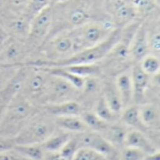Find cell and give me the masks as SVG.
<instances>
[{
    "mask_svg": "<svg viewBox=\"0 0 160 160\" xmlns=\"http://www.w3.org/2000/svg\"><path fill=\"white\" fill-rule=\"evenodd\" d=\"M52 26L49 38L89 22L110 20L104 0H67L52 5Z\"/></svg>",
    "mask_w": 160,
    "mask_h": 160,
    "instance_id": "cell-1",
    "label": "cell"
},
{
    "mask_svg": "<svg viewBox=\"0 0 160 160\" xmlns=\"http://www.w3.org/2000/svg\"><path fill=\"white\" fill-rule=\"evenodd\" d=\"M38 109L19 91L10 100L1 119L0 135L14 139Z\"/></svg>",
    "mask_w": 160,
    "mask_h": 160,
    "instance_id": "cell-2",
    "label": "cell"
},
{
    "mask_svg": "<svg viewBox=\"0 0 160 160\" xmlns=\"http://www.w3.org/2000/svg\"><path fill=\"white\" fill-rule=\"evenodd\" d=\"M56 128L54 117L46 113L39 107L38 112L14 138L15 144L42 143L56 130Z\"/></svg>",
    "mask_w": 160,
    "mask_h": 160,
    "instance_id": "cell-3",
    "label": "cell"
},
{
    "mask_svg": "<svg viewBox=\"0 0 160 160\" xmlns=\"http://www.w3.org/2000/svg\"><path fill=\"white\" fill-rule=\"evenodd\" d=\"M120 35H121V27H115L112 31V33L100 43L93 47L84 49L67 59L52 62V63H46L38 67H44V68L66 67V66L77 65V64L99 63L105 57V55L110 52V50L113 47V45L119 40Z\"/></svg>",
    "mask_w": 160,
    "mask_h": 160,
    "instance_id": "cell-4",
    "label": "cell"
},
{
    "mask_svg": "<svg viewBox=\"0 0 160 160\" xmlns=\"http://www.w3.org/2000/svg\"><path fill=\"white\" fill-rule=\"evenodd\" d=\"M115 28L110 20L93 21L68 30L77 52L103 41Z\"/></svg>",
    "mask_w": 160,
    "mask_h": 160,
    "instance_id": "cell-5",
    "label": "cell"
},
{
    "mask_svg": "<svg viewBox=\"0 0 160 160\" xmlns=\"http://www.w3.org/2000/svg\"><path fill=\"white\" fill-rule=\"evenodd\" d=\"M28 67L29 68L20 92L30 102L39 107L43 103L50 74L41 68Z\"/></svg>",
    "mask_w": 160,
    "mask_h": 160,
    "instance_id": "cell-6",
    "label": "cell"
},
{
    "mask_svg": "<svg viewBox=\"0 0 160 160\" xmlns=\"http://www.w3.org/2000/svg\"><path fill=\"white\" fill-rule=\"evenodd\" d=\"M52 26V6L36 15L30 22L29 30L25 38V43L31 54L35 53L38 48L48 39Z\"/></svg>",
    "mask_w": 160,
    "mask_h": 160,
    "instance_id": "cell-7",
    "label": "cell"
},
{
    "mask_svg": "<svg viewBox=\"0 0 160 160\" xmlns=\"http://www.w3.org/2000/svg\"><path fill=\"white\" fill-rule=\"evenodd\" d=\"M81 90H78L64 79L50 74L43 105L56 104L66 101L78 100Z\"/></svg>",
    "mask_w": 160,
    "mask_h": 160,
    "instance_id": "cell-8",
    "label": "cell"
},
{
    "mask_svg": "<svg viewBox=\"0 0 160 160\" xmlns=\"http://www.w3.org/2000/svg\"><path fill=\"white\" fill-rule=\"evenodd\" d=\"M104 8L115 27H124L139 20L132 0H104Z\"/></svg>",
    "mask_w": 160,
    "mask_h": 160,
    "instance_id": "cell-9",
    "label": "cell"
},
{
    "mask_svg": "<svg viewBox=\"0 0 160 160\" xmlns=\"http://www.w3.org/2000/svg\"><path fill=\"white\" fill-rule=\"evenodd\" d=\"M73 135L75 136L80 148H90L100 153L109 160H118L119 150L115 148L112 144H111L99 133L88 130L82 133Z\"/></svg>",
    "mask_w": 160,
    "mask_h": 160,
    "instance_id": "cell-10",
    "label": "cell"
},
{
    "mask_svg": "<svg viewBox=\"0 0 160 160\" xmlns=\"http://www.w3.org/2000/svg\"><path fill=\"white\" fill-rule=\"evenodd\" d=\"M139 106L141 119L149 132L150 139L159 146L160 143V109L156 102H145Z\"/></svg>",
    "mask_w": 160,
    "mask_h": 160,
    "instance_id": "cell-11",
    "label": "cell"
},
{
    "mask_svg": "<svg viewBox=\"0 0 160 160\" xmlns=\"http://www.w3.org/2000/svg\"><path fill=\"white\" fill-rule=\"evenodd\" d=\"M28 68V66H22L12 80L6 86L0 89V122L10 100L21 90Z\"/></svg>",
    "mask_w": 160,
    "mask_h": 160,
    "instance_id": "cell-12",
    "label": "cell"
},
{
    "mask_svg": "<svg viewBox=\"0 0 160 160\" xmlns=\"http://www.w3.org/2000/svg\"><path fill=\"white\" fill-rule=\"evenodd\" d=\"M130 76L133 86V104L141 105L145 102V93L150 83L151 77L140 68L138 63L132 64Z\"/></svg>",
    "mask_w": 160,
    "mask_h": 160,
    "instance_id": "cell-13",
    "label": "cell"
},
{
    "mask_svg": "<svg viewBox=\"0 0 160 160\" xmlns=\"http://www.w3.org/2000/svg\"><path fill=\"white\" fill-rule=\"evenodd\" d=\"M149 46L147 39V27L145 20H143L135 32L130 44L129 53L133 63H138L142 57L149 53Z\"/></svg>",
    "mask_w": 160,
    "mask_h": 160,
    "instance_id": "cell-14",
    "label": "cell"
},
{
    "mask_svg": "<svg viewBox=\"0 0 160 160\" xmlns=\"http://www.w3.org/2000/svg\"><path fill=\"white\" fill-rule=\"evenodd\" d=\"M137 148L146 155H153L157 152H159V146L157 145L148 135L143 132L128 129L125 137V145Z\"/></svg>",
    "mask_w": 160,
    "mask_h": 160,
    "instance_id": "cell-15",
    "label": "cell"
},
{
    "mask_svg": "<svg viewBox=\"0 0 160 160\" xmlns=\"http://www.w3.org/2000/svg\"><path fill=\"white\" fill-rule=\"evenodd\" d=\"M102 96L112 111L120 116L124 110V106L115 86L114 79L111 77H102Z\"/></svg>",
    "mask_w": 160,
    "mask_h": 160,
    "instance_id": "cell-16",
    "label": "cell"
},
{
    "mask_svg": "<svg viewBox=\"0 0 160 160\" xmlns=\"http://www.w3.org/2000/svg\"><path fill=\"white\" fill-rule=\"evenodd\" d=\"M114 83L120 95L124 109L133 104V86L130 76V68L116 75Z\"/></svg>",
    "mask_w": 160,
    "mask_h": 160,
    "instance_id": "cell-17",
    "label": "cell"
},
{
    "mask_svg": "<svg viewBox=\"0 0 160 160\" xmlns=\"http://www.w3.org/2000/svg\"><path fill=\"white\" fill-rule=\"evenodd\" d=\"M46 113L50 114L52 117L66 116V115H81L83 112L81 104L76 101H66L56 104H47L39 106Z\"/></svg>",
    "mask_w": 160,
    "mask_h": 160,
    "instance_id": "cell-18",
    "label": "cell"
},
{
    "mask_svg": "<svg viewBox=\"0 0 160 160\" xmlns=\"http://www.w3.org/2000/svg\"><path fill=\"white\" fill-rule=\"evenodd\" d=\"M128 129L129 128L127 126L118 120L116 122L110 123L107 128L100 133V135L104 137L115 148L120 150L125 145V137Z\"/></svg>",
    "mask_w": 160,
    "mask_h": 160,
    "instance_id": "cell-19",
    "label": "cell"
},
{
    "mask_svg": "<svg viewBox=\"0 0 160 160\" xmlns=\"http://www.w3.org/2000/svg\"><path fill=\"white\" fill-rule=\"evenodd\" d=\"M56 128L70 134H79L90 130L81 115H66L54 117Z\"/></svg>",
    "mask_w": 160,
    "mask_h": 160,
    "instance_id": "cell-20",
    "label": "cell"
},
{
    "mask_svg": "<svg viewBox=\"0 0 160 160\" xmlns=\"http://www.w3.org/2000/svg\"><path fill=\"white\" fill-rule=\"evenodd\" d=\"M120 121L127 126L129 129H134L138 130L141 132L145 133L146 135L149 136V132L147 128L144 127L140 113H139V106L132 104L123 110L120 115ZM150 138V137H149Z\"/></svg>",
    "mask_w": 160,
    "mask_h": 160,
    "instance_id": "cell-21",
    "label": "cell"
},
{
    "mask_svg": "<svg viewBox=\"0 0 160 160\" xmlns=\"http://www.w3.org/2000/svg\"><path fill=\"white\" fill-rule=\"evenodd\" d=\"M73 134H70L62 129L56 128V130L41 144L46 152L48 153H57L63 146L68 142Z\"/></svg>",
    "mask_w": 160,
    "mask_h": 160,
    "instance_id": "cell-22",
    "label": "cell"
},
{
    "mask_svg": "<svg viewBox=\"0 0 160 160\" xmlns=\"http://www.w3.org/2000/svg\"><path fill=\"white\" fill-rule=\"evenodd\" d=\"M69 72L82 77L83 79L91 78V77H102L101 68L98 63L93 64H77L62 67Z\"/></svg>",
    "mask_w": 160,
    "mask_h": 160,
    "instance_id": "cell-23",
    "label": "cell"
},
{
    "mask_svg": "<svg viewBox=\"0 0 160 160\" xmlns=\"http://www.w3.org/2000/svg\"><path fill=\"white\" fill-rule=\"evenodd\" d=\"M92 111L99 118H101L103 121H105L107 123H113V122L120 120V116L118 114H116L115 112H113L112 111V109L109 107V105L107 104L105 98L102 96V92H101L100 96L95 101V103L92 107Z\"/></svg>",
    "mask_w": 160,
    "mask_h": 160,
    "instance_id": "cell-24",
    "label": "cell"
},
{
    "mask_svg": "<svg viewBox=\"0 0 160 160\" xmlns=\"http://www.w3.org/2000/svg\"><path fill=\"white\" fill-rule=\"evenodd\" d=\"M14 149L31 160H44L47 154L41 143L15 145Z\"/></svg>",
    "mask_w": 160,
    "mask_h": 160,
    "instance_id": "cell-25",
    "label": "cell"
},
{
    "mask_svg": "<svg viewBox=\"0 0 160 160\" xmlns=\"http://www.w3.org/2000/svg\"><path fill=\"white\" fill-rule=\"evenodd\" d=\"M81 117L86 124L87 128L95 132L101 133L110 123H107L103 121L101 118H99L92 110H84L81 113Z\"/></svg>",
    "mask_w": 160,
    "mask_h": 160,
    "instance_id": "cell-26",
    "label": "cell"
},
{
    "mask_svg": "<svg viewBox=\"0 0 160 160\" xmlns=\"http://www.w3.org/2000/svg\"><path fill=\"white\" fill-rule=\"evenodd\" d=\"M140 68L150 77L159 75L160 60L159 56L151 52L147 53L138 62Z\"/></svg>",
    "mask_w": 160,
    "mask_h": 160,
    "instance_id": "cell-27",
    "label": "cell"
},
{
    "mask_svg": "<svg viewBox=\"0 0 160 160\" xmlns=\"http://www.w3.org/2000/svg\"><path fill=\"white\" fill-rule=\"evenodd\" d=\"M132 4L137 13V18L146 19L158 8L155 0H132Z\"/></svg>",
    "mask_w": 160,
    "mask_h": 160,
    "instance_id": "cell-28",
    "label": "cell"
},
{
    "mask_svg": "<svg viewBox=\"0 0 160 160\" xmlns=\"http://www.w3.org/2000/svg\"><path fill=\"white\" fill-rule=\"evenodd\" d=\"M51 6L50 0H28L22 14L31 21L36 15Z\"/></svg>",
    "mask_w": 160,
    "mask_h": 160,
    "instance_id": "cell-29",
    "label": "cell"
},
{
    "mask_svg": "<svg viewBox=\"0 0 160 160\" xmlns=\"http://www.w3.org/2000/svg\"><path fill=\"white\" fill-rule=\"evenodd\" d=\"M22 66L0 63V89L6 86L15 76Z\"/></svg>",
    "mask_w": 160,
    "mask_h": 160,
    "instance_id": "cell-30",
    "label": "cell"
},
{
    "mask_svg": "<svg viewBox=\"0 0 160 160\" xmlns=\"http://www.w3.org/2000/svg\"><path fill=\"white\" fill-rule=\"evenodd\" d=\"M147 156L148 155L137 148L130 146H123L119 150L118 160H144Z\"/></svg>",
    "mask_w": 160,
    "mask_h": 160,
    "instance_id": "cell-31",
    "label": "cell"
},
{
    "mask_svg": "<svg viewBox=\"0 0 160 160\" xmlns=\"http://www.w3.org/2000/svg\"><path fill=\"white\" fill-rule=\"evenodd\" d=\"M72 160H109L100 153L86 147L78 149Z\"/></svg>",
    "mask_w": 160,
    "mask_h": 160,
    "instance_id": "cell-32",
    "label": "cell"
},
{
    "mask_svg": "<svg viewBox=\"0 0 160 160\" xmlns=\"http://www.w3.org/2000/svg\"><path fill=\"white\" fill-rule=\"evenodd\" d=\"M27 1L28 0H3V2H5L6 4L8 10L15 16L22 13V10Z\"/></svg>",
    "mask_w": 160,
    "mask_h": 160,
    "instance_id": "cell-33",
    "label": "cell"
},
{
    "mask_svg": "<svg viewBox=\"0 0 160 160\" xmlns=\"http://www.w3.org/2000/svg\"><path fill=\"white\" fill-rule=\"evenodd\" d=\"M0 160H31L12 148L0 154Z\"/></svg>",
    "mask_w": 160,
    "mask_h": 160,
    "instance_id": "cell-34",
    "label": "cell"
},
{
    "mask_svg": "<svg viewBox=\"0 0 160 160\" xmlns=\"http://www.w3.org/2000/svg\"><path fill=\"white\" fill-rule=\"evenodd\" d=\"M15 145L16 144L13 138H8L0 135V154L7 150L14 148Z\"/></svg>",
    "mask_w": 160,
    "mask_h": 160,
    "instance_id": "cell-35",
    "label": "cell"
},
{
    "mask_svg": "<svg viewBox=\"0 0 160 160\" xmlns=\"http://www.w3.org/2000/svg\"><path fill=\"white\" fill-rule=\"evenodd\" d=\"M9 35H8V30L0 23V46L8 38Z\"/></svg>",
    "mask_w": 160,
    "mask_h": 160,
    "instance_id": "cell-36",
    "label": "cell"
},
{
    "mask_svg": "<svg viewBox=\"0 0 160 160\" xmlns=\"http://www.w3.org/2000/svg\"><path fill=\"white\" fill-rule=\"evenodd\" d=\"M51 1V4L52 5H54V4H58V3H62V2H65L67 0H50Z\"/></svg>",
    "mask_w": 160,
    "mask_h": 160,
    "instance_id": "cell-37",
    "label": "cell"
},
{
    "mask_svg": "<svg viewBox=\"0 0 160 160\" xmlns=\"http://www.w3.org/2000/svg\"><path fill=\"white\" fill-rule=\"evenodd\" d=\"M1 1H2V2H3V0H0V2H1Z\"/></svg>",
    "mask_w": 160,
    "mask_h": 160,
    "instance_id": "cell-38",
    "label": "cell"
}]
</instances>
